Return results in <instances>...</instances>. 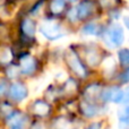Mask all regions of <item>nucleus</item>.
Returning <instances> with one entry per match:
<instances>
[{
	"label": "nucleus",
	"instance_id": "nucleus-1",
	"mask_svg": "<svg viewBox=\"0 0 129 129\" xmlns=\"http://www.w3.org/2000/svg\"><path fill=\"white\" fill-rule=\"evenodd\" d=\"M125 41L122 27L119 24H113L105 31L104 33V42L110 49L120 47Z\"/></svg>",
	"mask_w": 129,
	"mask_h": 129
},
{
	"label": "nucleus",
	"instance_id": "nucleus-2",
	"mask_svg": "<svg viewBox=\"0 0 129 129\" xmlns=\"http://www.w3.org/2000/svg\"><path fill=\"white\" fill-rule=\"evenodd\" d=\"M40 31L49 40H57L63 35L60 25L56 22H52V20H47L43 23L40 27Z\"/></svg>",
	"mask_w": 129,
	"mask_h": 129
},
{
	"label": "nucleus",
	"instance_id": "nucleus-3",
	"mask_svg": "<svg viewBox=\"0 0 129 129\" xmlns=\"http://www.w3.org/2000/svg\"><path fill=\"white\" fill-rule=\"evenodd\" d=\"M66 61L68 63L69 68L76 74L79 77H85L86 76V70H85V67L83 66L82 61L78 59V57L76 56V53L74 51H68L66 53Z\"/></svg>",
	"mask_w": 129,
	"mask_h": 129
},
{
	"label": "nucleus",
	"instance_id": "nucleus-4",
	"mask_svg": "<svg viewBox=\"0 0 129 129\" xmlns=\"http://www.w3.org/2000/svg\"><path fill=\"white\" fill-rule=\"evenodd\" d=\"M101 99L105 102H113V103H122L123 101V91L118 86L109 87L104 89L101 94Z\"/></svg>",
	"mask_w": 129,
	"mask_h": 129
},
{
	"label": "nucleus",
	"instance_id": "nucleus-5",
	"mask_svg": "<svg viewBox=\"0 0 129 129\" xmlns=\"http://www.w3.org/2000/svg\"><path fill=\"white\" fill-rule=\"evenodd\" d=\"M9 95L14 101H19L24 100L27 96V88L25 85H23L22 83H14L9 88Z\"/></svg>",
	"mask_w": 129,
	"mask_h": 129
},
{
	"label": "nucleus",
	"instance_id": "nucleus-6",
	"mask_svg": "<svg viewBox=\"0 0 129 129\" xmlns=\"http://www.w3.org/2000/svg\"><path fill=\"white\" fill-rule=\"evenodd\" d=\"M94 2L91 0H83L76 8V13H77V17L79 19H85L89 15H92V13L94 11Z\"/></svg>",
	"mask_w": 129,
	"mask_h": 129
},
{
	"label": "nucleus",
	"instance_id": "nucleus-7",
	"mask_svg": "<svg viewBox=\"0 0 129 129\" xmlns=\"http://www.w3.org/2000/svg\"><path fill=\"white\" fill-rule=\"evenodd\" d=\"M35 67H36V62L33 57L24 56L20 59V71H22L23 74L29 75V74H32L35 70Z\"/></svg>",
	"mask_w": 129,
	"mask_h": 129
},
{
	"label": "nucleus",
	"instance_id": "nucleus-8",
	"mask_svg": "<svg viewBox=\"0 0 129 129\" xmlns=\"http://www.w3.org/2000/svg\"><path fill=\"white\" fill-rule=\"evenodd\" d=\"M25 121H26V119H25L24 114H22L20 112H14L8 117L7 122L13 129H20L24 126Z\"/></svg>",
	"mask_w": 129,
	"mask_h": 129
},
{
	"label": "nucleus",
	"instance_id": "nucleus-9",
	"mask_svg": "<svg viewBox=\"0 0 129 129\" xmlns=\"http://www.w3.org/2000/svg\"><path fill=\"white\" fill-rule=\"evenodd\" d=\"M80 108H82V112L86 117H88V118L95 117L100 113V108H99L96 104L91 103V102H83L82 105H80Z\"/></svg>",
	"mask_w": 129,
	"mask_h": 129
},
{
	"label": "nucleus",
	"instance_id": "nucleus-10",
	"mask_svg": "<svg viewBox=\"0 0 129 129\" xmlns=\"http://www.w3.org/2000/svg\"><path fill=\"white\" fill-rule=\"evenodd\" d=\"M33 112L40 117H44L50 112V107L44 101H36L33 105Z\"/></svg>",
	"mask_w": 129,
	"mask_h": 129
},
{
	"label": "nucleus",
	"instance_id": "nucleus-11",
	"mask_svg": "<svg viewBox=\"0 0 129 129\" xmlns=\"http://www.w3.org/2000/svg\"><path fill=\"white\" fill-rule=\"evenodd\" d=\"M22 29L24 32V34H26L27 36H33L36 31L35 23L32 19H29V18H26L22 23Z\"/></svg>",
	"mask_w": 129,
	"mask_h": 129
},
{
	"label": "nucleus",
	"instance_id": "nucleus-12",
	"mask_svg": "<svg viewBox=\"0 0 129 129\" xmlns=\"http://www.w3.org/2000/svg\"><path fill=\"white\" fill-rule=\"evenodd\" d=\"M101 32V28L98 24L95 23H89L86 24L84 27L82 28V33L85 35H99Z\"/></svg>",
	"mask_w": 129,
	"mask_h": 129
},
{
	"label": "nucleus",
	"instance_id": "nucleus-13",
	"mask_svg": "<svg viewBox=\"0 0 129 129\" xmlns=\"http://www.w3.org/2000/svg\"><path fill=\"white\" fill-rule=\"evenodd\" d=\"M118 119L120 125L128 126L129 125V104L123 107L122 109L119 110L118 112Z\"/></svg>",
	"mask_w": 129,
	"mask_h": 129
},
{
	"label": "nucleus",
	"instance_id": "nucleus-14",
	"mask_svg": "<svg viewBox=\"0 0 129 129\" xmlns=\"http://www.w3.org/2000/svg\"><path fill=\"white\" fill-rule=\"evenodd\" d=\"M50 9L54 15H58L64 9V0H53L50 5Z\"/></svg>",
	"mask_w": 129,
	"mask_h": 129
},
{
	"label": "nucleus",
	"instance_id": "nucleus-15",
	"mask_svg": "<svg viewBox=\"0 0 129 129\" xmlns=\"http://www.w3.org/2000/svg\"><path fill=\"white\" fill-rule=\"evenodd\" d=\"M13 56H11V52L8 48H1L0 49V62L2 63H8L11 60Z\"/></svg>",
	"mask_w": 129,
	"mask_h": 129
},
{
	"label": "nucleus",
	"instance_id": "nucleus-16",
	"mask_svg": "<svg viewBox=\"0 0 129 129\" xmlns=\"http://www.w3.org/2000/svg\"><path fill=\"white\" fill-rule=\"evenodd\" d=\"M119 61L122 66H128L129 64V49H121L118 52Z\"/></svg>",
	"mask_w": 129,
	"mask_h": 129
},
{
	"label": "nucleus",
	"instance_id": "nucleus-17",
	"mask_svg": "<svg viewBox=\"0 0 129 129\" xmlns=\"http://www.w3.org/2000/svg\"><path fill=\"white\" fill-rule=\"evenodd\" d=\"M100 92V86L99 85H91L86 88L85 91V95L88 99H93V96H96L98 93Z\"/></svg>",
	"mask_w": 129,
	"mask_h": 129
},
{
	"label": "nucleus",
	"instance_id": "nucleus-18",
	"mask_svg": "<svg viewBox=\"0 0 129 129\" xmlns=\"http://www.w3.org/2000/svg\"><path fill=\"white\" fill-rule=\"evenodd\" d=\"M119 80H120L121 83H128L129 82V68L126 69L123 73L120 74V76H119Z\"/></svg>",
	"mask_w": 129,
	"mask_h": 129
},
{
	"label": "nucleus",
	"instance_id": "nucleus-19",
	"mask_svg": "<svg viewBox=\"0 0 129 129\" xmlns=\"http://www.w3.org/2000/svg\"><path fill=\"white\" fill-rule=\"evenodd\" d=\"M7 75H8L9 78L17 77V75H18V68H17V67H10V68L8 69V71H7Z\"/></svg>",
	"mask_w": 129,
	"mask_h": 129
},
{
	"label": "nucleus",
	"instance_id": "nucleus-20",
	"mask_svg": "<svg viewBox=\"0 0 129 129\" xmlns=\"http://www.w3.org/2000/svg\"><path fill=\"white\" fill-rule=\"evenodd\" d=\"M57 128L58 129H73L71 125L67 120H60L59 121V125H57Z\"/></svg>",
	"mask_w": 129,
	"mask_h": 129
},
{
	"label": "nucleus",
	"instance_id": "nucleus-21",
	"mask_svg": "<svg viewBox=\"0 0 129 129\" xmlns=\"http://www.w3.org/2000/svg\"><path fill=\"white\" fill-rule=\"evenodd\" d=\"M69 18H70L73 22H76L77 20V13H76V8H73L70 11H69Z\"/></svg>",
	"mask_w": 129,
	"mask_h": 129
},
{
	"label": "nucleus",
	"instance_id": "nucleus-22",
	"mask_svg": "<svg viewBox=\"0 0 129 129\" xmlns=\"http://www.w3.org/2000/svg\"><path fill=\"white\" fill-rule=\"evenodd\" d=\"M122 103L129 104V86L126 88V91H123V101H122Z\"/></svg>",
	"mask_w": 129,
	"mask_h": 129
},
{
	"label": "nucleus",
	"instance_id": "nucleus-23",
	"mask_svg": "<svg viewBox=\"0 0 129 129\" xmlns=\"http://www.w3.org/2000/svg\"><path fill=\"white\" fill-rule=\"evenodd\" d=\"M116 2V0H101V4L104 7H111Z\"/></svg>",
	"mask_w": 129,
	"mask_h": 129
},
{
	"label": "nucleus",
	"instance_id": "nucleus-24",
	"mask_svg": "<svg viewBox=\"0 0 129 129\" xmlns=\"http://www.w3.org/2000/svg\"><path fill=\"white\" fill-rule=\"evenodd\" d=\"M6 91H7V84L5 82H1L0 83V95L6 93Z\"/></svg>",
	"mask_w": 129,
	"mask_h": 129
},
{
	"label": "nucleus",
	"instance_id": "nucleus-25",
	"mask_svg": "<svg viewBox=\"0 0 129 129\" xmlns=\"http://www.w3.org/2000/svg\"><path fill=\"white\" fill-rule=\"evenodd\" d=\"M86 129H101V125L99 122H95V123H92L91 126H88Z\"/></svg>",
	"mask_w": 129,
	"mask_h": 129
},
{
	"label": "nucleus",
	"instance_id": "nucleus-26",
	"mask_svg": "<svg viewBox=\"0 0 129 129\" xmlns=\"http://www.w3.org/2000/svg\"><path fill=\"white\" fill-rule=\"evenodd\" d=\"M123 24H125L126 27L129 29V16H125V17H123Z\"/></svg>",
	"mask_w": 129,
	"mask_h": 129
},
{
	"label": "nucleus",
	"instance_id": "nucleus-27",
	"mask_svg": "<svg viewBox=\"0 0 129 129\" xmlns=\"http://www.w3.org/2000/svg\"><path fill=\"white\" fill-rule=\"evenodd\" d=\"M69 1H76V0H69Z\"/></svg>",
	"mask_w": 129,
	"mask_h": 129
}]
</instances>
